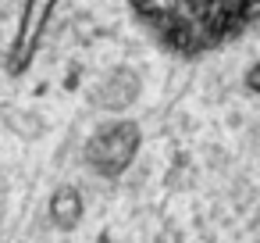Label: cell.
Instances as JSON below:
<instances>
[{"label": "cell", "mask_w": 260, "mask_h": 243, "mask_svg": "<svg viewBox=\"0 0 260 243\" xmlns=\"http://www.w3.org/2000/svg\"><path fill=\"white\" fill-rule=\"evenodd\" d=\"M47 211H50V222H54V229H61V232H75V229L82 225V218H86V200H82L79 186H72V182H61V186L50 193V204H47Z\"/></svg>", "instance_id": "5"}, {"label": "cell", "mask_w": 260, "mask_h": 243, "mask_svg": "<svg viewBox=\"0 0 260 243\" xmlns=\"http://www.w3.org/2000/svg\"><path fill=\"white\" fill-rule=\"evenodd\" d=\"M54 11H57V0H25V4H22L15 40H11L8 58H4L8 75H25V72L32 68L36 50H40V43H43V33H47Z\"/></svg>", "instance_id": "3"}, {"label": "cell", "mask_w": 260, "mask_h": 243, "mask_svg": "<svg viewBox=\"0 0 260 243\" xmlns=\"http://www.w3.org/2000/svg\"><path fill=\"white\" fill-rule=\"evenodd\" d=\"M242 86H246L253 97H260V61H253V65L246 68V75H242Z\"/></svg>", "instance_id": "6"}, {"label": "cell", "mask_w": 260, "mask_h": 243, "mask_svg": "<svg viewBox=\"0 0 260 243\" xmlns=\"http://www.w3.org/2000/svg\"><path fill=\"white\" fill-rule=\"evenodd\" d=\"M128 8L168 54L185 61L228 47L260 22V0H128Z\"/></svg>", "instance_id": "1"}, {"label": "cell", "mask_w": 260, "mask_h": 243, "mask_svg": "<svg viewBox=\"0 0 260 243\" xmlns=\"http://www.w3.org/2000/svg\"><path fill=\"white\" fill-rule=\"evenodd\" d=\"M139 150H143L139 122L118 115V118H111V122L93 129V136L82 147V161L100 179H121L132 168V161L139 157Z\"/></svg>", "instance_id": "2"}, {"label": "cell", "mask_w": 260, "mask_h": 243, "mask_svg": "<svg viewBox=\"0 0 260 243\" xmlns=\"http://www.w3.org/2000/svg\"><path fill=\"white\" fill-rule=\"evenodd\" d=\"M96 243H111V232H100V236H96Z\"/></svg>", "instance_id": "7"}, {"label": "cell", "mask_w": 260, "mask_h": 243, "mask_svg": "<svg viewBox=\"0 0 260 243\" xmlns=\"http://www.w3.org/2000/svg\"><path fill=\"white\" fill-rule=\"evenodd\" d=\"M143 93V75L132 65H114L96 86H93V107L104 115H125Z\"/></svg>", "instance_id": "4"}]
</instances>
